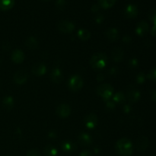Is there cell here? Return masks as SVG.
Listing matches in <instances>:
<instances>
[{
	"mask_svg": "<svg viewBox=\"0 0 156 156\" xmlns=\"http://www.w3.org/2000/svg\"><path fill=\"white\" fill-rule=\"evenodd\" d=\"M97 121L98 118L94 114H89V115L86 116L85 120H84L85 126L90 129H93L97 125Z\"/></svg>",
	"mask_w": 156,
	"mask_h": 156,
	"instance_id": "9",
	"label": "cell"
},
{
	"mask_svg": "<svg viewBox=\"0 0 156 156\" xmlns=\"http://www.w3.org/2000/svg\"><path fill=\"white\" fill-rule=\"evenodd\" d=\"M24 53L19 50H15L12 54V59L16 63H21L24 60Z\"/></svg>",
	"mask_w": 156,
	"mask_h": 156,
	"instance_id": "16",
	"label": "cell"
},
{
	"mask_svg": "<svg viewBox=\"0 0 156 156\" xmlns=\"http://www.w3.org/2000/svg\"><path fill=\"white\" fill-rule=\"evenodd\" d=\"M115 149L117 154L120 156H130L133 153L132 143L126 138L118 140L116 143Z\"/></svg>",
	"mask_w": 156,
	"mask_h": 156,
	"instance_id": "1",
	"label": "cell"
},
{
	"mask_svg": "<svg viewBox=\"0 0 156 156\" xmlns=\"http://www.w3.org/2000/svg\"><path fill=\"white\" fill-rule=\"evenodd\" d=\"M108 106H109L110 108H114V107H115V105H114L112 102H109V103L108 104Z\"/></svg>",
	"mask_w": 156,
	"mask_h": 156,
	"instance_id": "34",
	"label": "cell"
},
{
	"mask_svg": "<svg viewBox=\"0 0 156 156\" xmlns=\"http://www.w3.org/2000/svg\"><path fill=\"white\" fill-rule=\"evenodd\" d=\"M136 149L140 152H143L149 146V140L146 136H141L136 141Z\"/></svg>",
	"mask_w": 156,
	"mask_h": 156,
	"instance_id": "7",
	"label": "cell"
},
{
	"mask_svg": "<svg viewBox=\"0 0 156 156\" xmlns=\"http://www.w3.org/2000/svg\"><path fill=\"white\" fill-rule=\"evenodd\" d=\"M3 106L5 109L10 110L13 108L14 105V101L11 96H6L4 99H3Z\"/></svg>",
	"mask_w": 156,
	"mask_h": 156,
	"instance_id": "22",
	"label": "cell"
},
{
	"mask_svg": "<svg viewBox=\"0 0 156 156\" xmlns=\"http://www.w3.org/2000/svg\"><path fill=\"white\" fill-rule=\"evenodd\" d=\"M116 0H98L99 5L104 9H109L115 4Z\"/></svg>",
	"mask_w": 156,
	"mask_h": 156,
	"instance_id": "24",
	"label": "cell"
},
{
	"mask_svg": "<svg viewBox=\"0 0 156 156\" xmlns=\"http://www.w3.org/2000/svg\"><path fill=\"white\" fill-rule=\"evenodd\" d=\"M83 85V81L79 76H74L70 79L69 82V87L71 90L77 91L82 88Z\"/></svg>",
	"mask_w": 156,
	"mask_h": 156,
	"instance_id": "4",
	"label": "cell"
},
{
	"mask_svg": "<svg viewBox=\"0 0 156 156\" xmlns=\"http://www.w3.org/2000/svg\"><path fill=\"white\" fill-rule=\"evenodd\" d=\"M26 46L29 49H36L38 46V42L36 38L34 37H30L25 42Z\"/></svg>",
	"mask_w": 156,
	"mask_h": 156,
	"instance_id": "23",
	"label": "cell"
},
{
	"mask_svg": "<svg viewBox=\"0 0 156 156\" xmlns=\"http://www.w3.org/2000/svg\"><path fill=\"white\" fill-rule=\"evenodd\" d=\"M144 81H145L144 74H143V73H140V74L138 76V77H137V82H138L139 83H143Z\"/></svg>",
	"mask_w": 156,
	"mask_h": 156,
	"instance_id": "31",
	"label": "cell"
},
{
	"mask_svg": "<svg viewBox=\"0 0 156 156\" xmlns=\"http://www.w3.org/2000/svg\"><path fill=\"white\" fill-rule=\"evenodd\" d=\"M79 142L81 145L84 146H88L91 144L92 140L91 137L86 133H82L79 136Z\"/></svg>",
	"mask_w": 156,
	"mask_h": 156,
	"instance_id": "11",
	"label": "cell"
},
{
	"mask_svg": "<svg viewBox=\"0 0 156 156\" xmlns=\"http://www.w3.org/2000/svg\"><path fill=\"white\" fill-rule=\"evenodd\" d=\"M90 63L93 68L102 69L106 66L108 63V59H107V56L103 53H98L91 57Z\"/></svg>",
	"mask_w": 156,
	"mask_h": 156,
	"instance_id": "2",
	"label": "cell"
},
{
	"mask_svg": "<svg viewBox=\"0 0 156 156\" xmlns=\"http://www.w3.org/2000/svg\"><path fill=\"white\" fill-rule=\"evenodd\" d=\"M152 98L153 101H156V90L153 91L152 92Z\"/></svg>",
	"mask_w": 156,
	"mask_h": 156,
	"instance_id": "33",
	"label": "cell"
},
{
	"mask_svg": "<svg viewBox=\"0 0 156 156\" xmlns=\"http://www.w3.org/2000/svg\"><path fill=\"white\" fill-rule=\"evenodd\" d=\"M107 37L111 41H114L118 38V31L117 29L111 28L107 31Z\"/></svg>",
	"mask_w": 156,
	"mask_h": 156,
	"instance_id": "20",
	"label": "cell"
},
{
	"mask_svg": "<svg viewBox=\"0 0 156 156\" xmlns=\"http://www.w3.org/2000/svg\"><path fill=\"white\" fill-rule=\"evenodd\" d=\"M124 99H125V96L123 95V93L121 92L117 93L114 98V100L117 103H121V102H123V101H124Z\"/></svg>",
	"mask_w": 156,
	"mask_h": 156,
	"instance_id": "26",
	"label": "cell"
},
{
	"mask_svg": "<svg viewBox=\"0 0 156 156\" xmlns=\"http://www.w3.org/2000/svg\"><path fill=\"white\" fill-rule=\"evenodd\" d=\"M44 153L45 156H56L58 152L56 148L53 147V146H47L44 149Z\"/></svg>",
	"mask_w": 156,
	"mask_h": 156,
	"instance_id": "21",
	"label": "cell"
},
{
	"mask_svg": "<svg viewBox=\"0 0 156 156\" xmlns=\"http://www.w3.org/2000/svg\"><path fill=\"white\" fill-rule=\"evenodd\" d=\"M27 73L24 70H19L14 76V81L18 85H22L27 81Z\"/></svg>",
	"mask_w": 156,
	"mask_h": 156,
	"instance_id": "6",
	"label": "cell"
},
{
	"mask_svg": "<svg viewBox=\"0 0 156 156\" xmlns=\"http://www.w3.org/2000/svg\"><path fill=\"white\" fill-rule=\"evenodd\" d=\"M149 30V25L146 21H141L136 27V33L140 36H144Z\"/></svg>",
	"mask_w": 156,
	"mask_h": 156,
	"instance_id": "14",
	"label": "cell"
},
{
	"mask_svg": "<svg viewBox=\"0 0 156 156\" xmlns=\"http://www.w3.org/2000/svg\"><path fill=\"white\" fill-rule=\"evenodd\" d=\"M50 77H51L52 81L54 82L55 83H59L62 80V74L59 69H53L52 71L51 75H50Z\"/></svg>",
	"mask_w": 156,
	"mask_h": 156,
	"instance_id": "15",
	"label": "cell"
},
{
	"mask_svg": "<svg viewBox=\"0 0 156 156\" xmlns=\"http://www.w3.org/2000/svg\"><path fill=\"white\" fill-rule=\"evenodd\" d=\"M74 28V24L68 21H62L58 24V29L63 33H70L73 31Z\"/></svg>",
	"mask_w": 156,
	"mask_h": 156,
	"instance_id": "5",
	"label": "cell"
},
{
	"mask_svg": "<svg viewBox=\"0 0 156 156\" xmlns=\"http://www.w3.org/2000/svg\"><path fill=\"white\" fill-rule=\"evenodd\" d=\"M78 36L80 39L83 40V41H87L88 39H89L90 37H91V34L88 31V30H85V29H81L78 32Z\"/></svg>",
	"mask_w": 156,
	"mask_h": 156,
	"instance_id": "25",
	"label": "cell"
},
{
	"mask_svg": "<svg viewBox=\"0 0 156 156\" xmlns=\"http://www.w3.org/2000/svg\"><path fill=\"white\" fill-rule=\"evenodd\" d=\"M80 156H92V155H91V152L90 151L85 150L81 152Z\"/></svg>",
	"mask_w": 156,
	"mask_h": 156,
	"instance_id": "32",
	"label": "cell"
},
{
	"mask_svg": "<svg viewBox=\"0 0 156 156\" xmlns=\"http://www.w3.org/2000/svg\"><path fill=\"white\" fill-rule=\"evenodd\" d=\"M47 71V68H46L45 65H44L43 63H36L32 68V72L34 73V74L37 75V76H42Z\"/></svg>",
	"mask_w": 156,
	"mask_h": 156,
	"instance_id": "13",
	"label": "cell"
},
{
	"mask_svg": "<svg viewBox=\"0 0 156 156\" xmlns=\"http://www.w3.org/2000/svg\"><path fill=\"white\" fill-rule=\"evenodd\" d=\"M27 156H41V154L36 149H31L27 152Z\"/></svg>",
	"mask_w": 156,
	"mask_h": 156,
	"instance_id": "30",
	"label": "cell"
},
{
	"mask_svg": "<svg viewBox=\"0 0 156 156\" xmlns=\"http://www.w3.org/2000/svg\"><path fill=\"white\" fill-rule=\"evenodd\" d=\"M62 147V151H64L65 152H68V153H70V152H73L75 150H76V145L73 143H71V142H64L63 143L61 146Z\"/></svg>",
	"mask_w": 156,
	"mask_h": 156,
	"instance_id": "18",
	"label": "cell"
},
{
	"mask_svg": "<svg viewBox=\"0 0 156 156\" xmlns=\"http://www.w3.org/2000/svg\"><path fill=\"white\" fill-rule=\"evenodd\" d=\"M15 4V0H0V9L7 11L12 9Z\"/></svg>",
	"mask_w": 156,
	"mask_h": 156,
	"instance_id": "17",
	"label": "cell"
},
{
	"mask_svg": "<svg viewBox=\"0 0 156 156\" xmlns=\"http://www.w3.org/2000/svg\"><path fill=\"white\" fill-rule=\"evenodd\" d=\"M98 6L94 5L92 7V11L93 12H95V11H98Z\"/></svg>",
	"mask_w": 156,
	"mask_h": 156,
	"instance_id": "35",
	"label": "cell"
},
{
	"mask_svg": "<svg viewBox=\"0 0 156 156\" xmlns=\"http://www.w3.org/2000/svg\"><path fill=\"white\" fill-rule=\"evenodd\" d=\"M138 14V9L135 5L129 4L125 9V15L129 18H133L136 17Z\"/></svg>",
	"mask_w": 156,
	"mask_h": 156,
	"instance_id": "8",
	"label": "cell"
},
{
	"mask_svg": "<svg viewBox=\"0 0 156 156\" xmlns=\"http://www.w3.org/2000/svg\"><path fill=\"white\" fill-rule=\"evenodd\" d=\"M113 91H114V89L112 87L108 84L101 85L97 88L98 94L105 99H108L110 97H111V95L113 94Z\"/></svg>",
	"mask_w": 156,
	"mask_h": 156,
	"instance_id": "3",
	"label": "cell"
},
{
	"mask_svg": "<svg viewBox=\"0 0 156 156\" xmlns=\"http://www.w3.org/2000/svg\"><path fill=\"white\" fill-rule=\"evenodd\" d=\"M123 58V51L120 48H116L112 52V59L115 62H120Z\"/></svg>",
	"mask_w": 156,
	"mask_h": 156,
	"instance_id": "19",
	"label": "cell"
},
{
	"mask_svg": "<svg viewBox=\"0 0 156 156\" xmlns=\"http://www.w3.org/2000/svg\"><path fill=\"white\" fill-rule=\"evenodd\" d=\"M56 113L61 117H67L71 113V109L67 105H61L56 109Z\"/></svg>",
	"mask_w": 156,
	"mask_h": 156,
	"instance_id": "10",
	"label": "cell"
},
{
	"mask_svg": "<svg viewBox=\"0 0 156 156\" xmlns=\"http://www.w3.org/2000/svg\"><path fill=\"white\" fill-rule=\"evenodd\" d=\"M140 94L138 90L131 88L127 91V98L130 102H136L140 99Z\"/></svg>",
	"mask_w": 156,
	"mask_h": 156,
	"instance_id": "12",
	"label": "cell"
},
{
	"mask_svg": "<svg viewBox=\"0 0 156 156\" xmlns=\"http://www.w3.org/2000/svg\"><path fill=\"white\" fill-rule=\"evenodd\" d=\"M148 77H149V79H151L152 81L156 82V68L152 69L149 72Z\"/></svg>",
	"mask_w": 156,
	"mask_h": 156,
	"instance_id": "29",
	"label": "cell"
},
{
	"mask_svg": "<svg viewBox=\"0 0 156 156\" xmlns=\"http://www.w3.org/2000/svg\"><path fill=\"white\" fill-rule=\"evenodd\" d=\"M66 5V0H56V6L59 9H62Z\"/></svg>",
	"mask_w": 156,
	"mask_h": 156,
	"instance_id": "28",
	"label": "cell"
},
{
	"mask_svg": "<svg viewBox=\"0 0 156 156\" xmlns=\"http://www.w3.org/2000/svg\"><path fill=\"white\" fill-rule=\"evenodd\" d=\"M149 18L156 26V9H152L149 11Z\"/></svg>",
	"mask_w": 156,
	"mask_h": 156,
	"instance_id": "27",
	"label": "cell"
}]
</instances>
